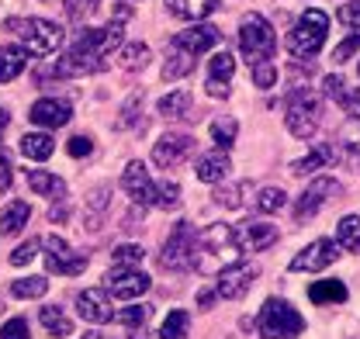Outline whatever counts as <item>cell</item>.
<instances>
[{
	"label": "cell",
	"instance_id": "26",
	"mask_svg": "<svg viewBox=\"0 0 360 339\" xmlns=\"http://www.w3.org/2000/svg\"><path fill=\"white\" fill-rule=\"evenodd\" d=\"M232 170V163H229V156L225 153H212V156H201L198 160V180H205V184H219L225 173Z\"/></svg>",
	"mask_w": 360,
	"mask_h": 339
},
{
	"label": "cell",
	"instance_id": "40",
	"mask_svg": "<svg viewBox=\"0 0 360 339\" xmlns=\"http://www.w3.org/2000/svg\"><path fill=\"white\" fill-rule=\"evenodd\" d=\"M111 256H115V263H118V267H132V263H142L146 250H142V246H135V243H125V246H118Z\"/></svg>",
	"mask_w": 360,
	"mask_h": 339
},
{
	"label": "cell",
	"instance_id": "10",
	"mask_svg": "<svg viewBox=\"0 0 360 339\" xmlns=\"http://www.w3.org/2000/svg\"><path fill=\"white\" fill-rule=\"evenodd\" d=\"M277 225H270V222H243V225H236L232 229V239H236V246L243 250V253H260V250H267L277 243Z\"/></svg>",
	"mask_w": 360,
	"mask_h": 339
},
{
	"label": "cell",
	"instance_id": "8",
	"mask_svg": "<svg viewBox=\"0 0 360 339\" xmlns=\"http://www.w3.org/2000/svg\"><path fill=\"white\" fill-rule=\"evenodd\" d=\"M160 267H163V270H174V274L198 270V236H194L191 222H177V229H174L170 239L163 243Z\"/></svg>",
	"mask_w": 360,
	"mask_h": 339
},
{
	"label": "cell",
	"instance_id": "55",
	"mask_svg": "<svg viewBox=\"0 0 360 339\" xmlns=\"http://www.w3.org/2000/svg\"><path fill=\"white\" fill-rule=\"evenodd\" d=\"M84 339H115V336H108V333H87Z\"/></svg>",
	"mask_w": 360,
	"mask_h": 339
},
{
	"label": "cell",
	"instance_id": "28",
	"mask_svg": "<svg viewBox=\"0 0 360 339\" xmlns=\"http://www.w3.org/2000/svg\"><path fill=\"white\" fill-rule=\"evenodd\" d=\"M333 160H336V149H333V146H315L309 156H302V160L291 163V173H295V177H305V173H312V170L333 163Z\"/></svg>",
	"mask_w": 360,
	"mask_h": 339
},
{
	"label": "cell",
	"instance_id": "53",
	"mask_svg": "<svg viewBox=\"0 0 360 339\" xmlns=\"http://www.w3.org/2000/svg\"><path fill=\"white\" fill-rule=\"evenodd\" d=\"M212 301H215V291H201V295H198V305H201V308H208Z\"/></svg>",
	"mask_w": 360,
	"mask_h": 339
},
{
	"label": "cell",
	"instance_id": "14",
	"mask_svg": "<svg viewBox=\"0 0 360 339\" xmlns=\"http://www.w3.org/2000/svg\"><path fill=\"white\" fill-rule=\"evenodd\" d=\"M212 45H219V28H212V25H198V28H187V32L174 35L167 49H177V52H184V56L198 59V56L208 52Z\"/></svg>",
	"mask_w": 360,
	"mask_h": 339
},
{
	"label": "cell",
	"instance_id": "3",
	"mask_svg": "<svg viewBox=\"0 0 360 339\" xmlns=\"http://www.w3.org/2000/svg\"><path fill=\"white\" fill-rule=\"evenodd\" d=\"M239 49H243L250 70L267 66L274 59V49H277V35L267 25V18H260V14H246L243 18V25H239Z\"/></svg>",
	"mask_w": 360,
	"mask_h": 339
},
{
	"label": "cell",
	"instance_id": "30",
	"mask_svg": "<svg viewBox=\"0 0 360 339\" xmlns=\"http://www.w3.org/2000/svg\"><path fill=\"white\" fill-rule=\"evenodd\" d=\"M336 243L347 250V253H360V218L357 215H347L336 229Z\"/></svg>",
	"mask_w": 360,
	"mask_h": 339
},
{
	"label": "cell",
	"instance_id": "56",
	"mask_svg": "<svg viewBox=\"0 0 360 339\" xmlns=\"http://www.w3.org/2000/svg\"><path fill=\"white\" fill-rule=\"evenodd\" d=\"M4 128H7V111L0 108V132H4Z\"/></svg>",
	"mask_w": 360,
	"mask_h": 339
},
{
	"label": "cell",
	"instance_id": "46",
	"mask_svg": "<svg viewBox=\"0 0 360 339\" xmlns=\"http://www.w3.org/2000/svg\"><path fill=\"white\" fill-rule=\"evenodd\" d=\"M90 149H94V142H90L87 135H73V139H70V146H66V153H70L73 160H84V156H90Z\"/></svg>",
	"mask_w": 360,
	"mask_h": 339
},
{
	"label": "cell",
	"instance_id": "52",
	"mask_svg": "<svg viewBox=\"0 0 360 339\" xmlns=\"http://www.w3.org/2000/svg\"><path fill=\"white\" fill-rule=\"evenodd\" d=\"M66 4H70V14H73V18H80L84 11L94 7V0H66Z\"/></svg>",
	"mask_w": 360,
	"mask_h": 339
},
{
	"label": "cell",
	"instance_id": "2",
	"mask_svg": "<svg viewBox=\"0 0 360 339\" xmlns=\"http://www.w3.org/2000/svg\"><path fill=\"white\" fill-rule=\"evenodd\" d=\"M122 187L132 194L135 205H156V208H177L180 205V187L177 184H153L149 180V173H146V167L135 160V163H129L125 167V173H122Z\"/></svg>",
	"mask_w": 360,
	"mask_h": 339
},
{
	"label": "cell",
	"instance_id": "7",
	"mask_svg": "<svg viewBox=\"0 0 360 339\" xmlns=\"http://www.w3.org/2000/svg\"><path fill=\"white\" fill-rule=\"evenodd\" d=\"M257 329L264 339H298L302 329H305V319L281 298H270L257 319Z\"/></svg>",
	"mask_w": 360,
	"mask_h": 339
},
{
	"label": "cell",
	"instance_id": "35",
	"mask_svg": "<svg viewBox=\"0 0 360 339\" xmlns=\"http://www.w3.org/2000/svg\"><path fill=\"white\" fill-rule=\"evenodd\" d=\"M191 336V319H187V312H170V319L163 322V329H160V339H187Z\"/></svg>",
	"mask_w": 360,
	"mask_h": 339
},
{
	"label": "cell",
	"instance_id": "27",
	"mask_svg": "<svg viewBox=\"0 0 360 339\" xmlns=\"http://www.w3.org/2000/svg\"><path fill=\"white\" fill-rule=\"evenodd\" d=\"M21 153H25L28 160L42 163V160H49V156L56 153V142H52V135H42V132H28V135L21 139Z\"/></svg>",
	"mask_w": 360,
	"mask_h": 339
},
{
	"label": "cell",
	"instance_id": "15",
	"mask_svg": "<svg viewBox=\"0 0 360 339\" xmlns=\"http://www.w3.org/2000/svg\"><path fill=\"white\" fill-rule=\"evenodd\" d=\"M191 149H194V139H191V135H163V139L153 146V163L163 170H174L191 156Z\"/></svg>",
	"mask_w": 360,
	"mask_h": 339
},
{
	"label": "cell",
	"instance_id": "37",
	"mask_svg": "<svg viewBox=\"0 0 360 339\" xmlns=\"http://www.w3.org/2000/svg\"><path fill=\"white\" fill-rule=\"evenodd\" d=\"M236 132H239V122H236V118L212 122V139H215L219 149H232V146H236Z\"/></svg>",
	"mask_w": 360,
	"mask_h": 339
},
{
	"label": "cell",
	"instance_id": "20",
	"mask_svg": "<svg viewBox=\"0 0 360 339\" xmlns=\"http://www.w3.org/2000/svg\"><path fill=\"white\" fill-rule=\"evenodd\" d=\"M336 156H343L350 167H360V118H350L347 125L340 128V139H336Z\"/></svg>",
	"mask_w": 360,
	"mask_h": 339
},
{
	"label": "cell",
	"instance_id": "1",
	"mask_svg": "<svg viewBox=\"0 0 360 339\" xmlns=\"http://www.w3.org/2000/svg\"><path fill=\"white\" fill-rule=\"evenodd\" d=\"M122 42V21L108 25V28H90L80 35V42L70 49L66 59L56 63L59 77H80V73H101L108 63V56L115 52V45Z\"/></svg>",
	"mask_w": 360,
	"mask_h": 339
},
{
	"label": "cell",
	"instance_id": "6",
	"mask_svg": "<svg viewBox=\"0 0 360 339\" xmlns=\"http://www.w3.org/2000/svg\"><path fill=\"white\" fill-rule=\"evenodd\" d=\"M326 32H329V18H326L319 7L305 11V14L298 18L295 32L288 35V52H291L295 59H312L315 52L326 45Z\"/></svg>",
	"mask_w": 360,
	"mask_h": 339
},
{
	"label": "cell",
	"instance_id": "4",
	"mask_svg": "<svg viewBox=\"0 0 360 339\" xmlns=\"http://www.w3.org/2000/svg\"><path fill=\"white\" fill-rule=\"evenodd\" d=\"M4 28L14 32L21 42L28 45L32 56H52L63 45V28L45 21V18H7Z\"/></svg>",
	"mask_w": 360,
	"mask_h": 339
},
{
	"label": "cell",
	"instance_id": "43",
	"mask_svg": "<svg viewBox=\"0 0 360 339\" xmlns=\"http://www.w3.org/2000/svg\"><path fill=\"white\" fill-rule=\"evenodd\" d=\"M39 246H42L39 239H32V243H21V246L11 253V263H14V267H25V263H32V260H35V253H39Z\"/></svg>",
	"mask_w": 360,
	"mask_h": 339
},
{
	"label": "cell",
	"instance_id": "21",
	"mask_svg": "<svg viewBox=\"0 0 360 339\" xmlns=\"http://www.w3.org/2000/svg\"><path fill=\"white\" fill-rule=\"evenodd\" d=\"M28 66V49L21 45H0V84H11L25 73Z\"/></svg>",
	"mask_w": 360,
	"mask_h": 339
},
{
	"label": "cell",
	"instance_id": "31",
	"mask_svg": "<svg viewBox=\"0 0 360 339\" xmlns=\"http://www.w3.org/2000/svg\"><path fill=\"white\" fill-rule=\"evenodd\" d=\"M39 319H42V326L56 339H63V336H70V333H73V322H70V319H66V312H63V308H56V305L42 308V315H39Z\"/></svg>",
	"mask_w": 360,
	"mask_h": 339
},
{
	"label": "cell",
	"instance_id": "33",
	"mask_svg": "<svg viewBox=\"0 0 360 339\" xmlns=\"http://www.w3.org/2000/svg\"><path fill=\"white\" fill-rule=\"evenodd\" d=\"M194 70V59L191 56H184L177 49H167V66H163V77L167 80H180V77H187Z\"/></svg>",
	"mask_w": 360,
	"mask_h": 339
},
{
	"label": "cell",
	"instance_id": "9",
	"mask_svg": "<svg viewBox=\"0 0 360 339\" xmlns=\"http://www.w3.org/2000/svg\"><path fill=\"white\" fill-rule=\"evenodd\" d=\"M42 246H45V267H49V274L77 277V274L87 270V263H90L87 253H73L66 239H59V236H45Z\"/></svg>",
	"mask_w": 360,
	"mask_h": 339
},
{
	"label": "cell",
	"instance_id": "24",
	"mask_svg": "<svg viewBox=\"0 0 360 339\" xmlns=\"http://www.w3.org/2000/svg\"><path fill=\"white\" fill-rule=\"evenodd\" d=\"M198 246H205L208 253H215V256H225V253H232V250H239L229 225H212V229L198 239Z\"/></svg>",
	"mask_w": 360,
	"mask_h": 339
},
{
	"label": "cell",
	"instance_id": "17",
	"mask_svg": "<svg viewBox=\"0 0 360 339\" xmlns=\"http://www.w3.org/2000/svg\"><path fill=\"white\" fill-rule=\"evenodd\" d=\"M77 312H80L87 322H94V326H104V322L115 319V308H111V301H108V291H94V288L77 295Z\"/></svg>",
	"mask_w": 360,
	"mask_h": 339
},
{
	"label": "cell",
	"instance_id": "16",
	"mask_svg": "<svg viewBox=\"0 0 360 339\" xmlns=\"http://www.w3.org/2000/svg\"><path fill=\"white\" fill-rule=\"evenodd\" d=\"M333 260H336V243L315 239L312 246H305L302 253L291 260V270H295V274H315V270H326Z\"/></svg>",
	"mask_w": 360,
	"mask_h": 339
},
{
	"label": "cell",
	"instance_id": "48",
	"mask_svg": "<svg viewBox=\"0 0 360 339\" xmlns=\"http://www.w3.org/2000/svg\"><path fill=\"white\" fill-rule=\"evenodd\" d=\"M274 80H277V70H274V66H257V70H253V84L257 87H264V90H267V87H274Z\"/></svg>",
	"mask_w": 360,
	"mask_h": 339
},
{
	"label": "cell",
	"instance_id": "32",
	"mask_svg": "<svg viewBox=\"0 0 360 339\" xmlns=\"http://www.w3.org/2000/svg\"><path fill=\"white\" fill-rule=\"evenodd\" d=\"M149 315H153V308L149 305H132V308H125V312H118V322H125L129 329H132V339H146V322H149Z\"/></svg>",
	"mask_w": 360,
	"mask_h": 339
},
{
	"label": "cell",
	"instance_id": "36",
	"mask_svg": "<svg viewBox=\"0 0 360 339\" xmlns=\"http://www.w3.org/2000/svg\"><path fill=\"white\" fill-rule=\"evenodd\" d=\"M187 108H191V94H187V90L167 94V97L160 101V115H163V118H184Z\"/></svg>",
	"mask_w": 360,
	"mask_h": 339
},
{
	"label": "cell",
	"instance_id": "34",
	"mask_svg": "<svg viewBox=\"0 0 360 339\" xmlns=\"http://www.w3.org/2000/svg\"><path fill=\"white\" fill-rule=\"evenodd\" d=\"M146 63H149V49L142 42L125 45V49L118 52V66H122V70H146Z\"/></svg>",
	"mask_w": 360,
	"mask_h": 339
},
{
	"label": "cell",
	"instance_id": "25",
	"mask_svg": "<svg viewBox=\"0 0 360 339\" xmlns=\"http://www.w3.org/2000/svg\"><path fill=\"white\" fill-rule=\"evenodd\" d=\"M28 187L35 194H42V198H63L66 194V184L56 173H49V170H28Z\"/></svg>",
	"mask_w": 360,
	"mask_h": 339
},
{
	"label": "cell",
	"instance_id": "38",
	"mask_svg": "<svg viewBox=\"0 0 360 339\" xmlns=\"http://www.w3.org/2000/svg\"><path fill=\"white\" fill-rule=\"evenodd\" d=\"M49 291V281L45 277H18L11 284V295L14 298H42Z\"/></svg>",
	"mask_w": 360,
	"mask_h": 339
},
{
	"label": "cell",
	"instance_id": "12",
	"mask_svg": "<svg viewBox=\"0 0 360 339\" xmlns=\"http://www.w3.org/2000/svg\"><path fill=\"white\" fill-rule=\"evenodd\" d=\"M257 274H260V267H257V263H229V267H222V274H219L215 295L243 298L246 291H250V284L257 281Z\"/></svg>",
	"mask_w": 360,
	"mask_h": 339
},
{
	"label": "cell",
	"instance_id": "47",
	"mask_svg": "<svg viewBox=\"0 0 360 339\" xmlns=\"http://www.w3.org/2000/svg\"><path fill=\"white\" fill-rule=\"evenodd\" d=\"M90 208H94V215H90V229H97V218H101V212L108 208V191H104V187H101V191H94Z\"/></svg>",
	"mask_w": 360,
	"mask_h": 339
},
{
	"label": "cell",
	"instance_id": "51",
	"mask_svg": "<svg viewBox=\"0 0 360 339\" xmlns=\"http://www.w3.org/2000/svg\"><path fill=\"white\" fill-rule=\"evenodd\" d=\"M340 104H343L347 111H357L360 115V87L357 90H343V101H340Z\"/></svg>",
	"mask_w": 360,
	"mask_h": 339
},
{
	"label": "cell",
	"instance_id": "22",
	"mask_svg": "<svg viewBox=\"0 0 360 339\" xmlns=\"http://www.w3.org/2000/svg\"><path fill=\"white\" fill-rule=\"evenodd\" d=\"M32 218V205L28 201H11L4 212H0V232L4 236H18Z\"/></svg>",
	"mask_w": 360,
	"mask_h": 339
},
{
	"label": "cell",
	"instance_id": "50",
	"mask_svg": "<svg viewBox=\"0 0 360 339\" xmlns=\"http://www.w3.org/2000/svg\"><path fill=\"white\" fill-rule=\"evenodd\" d=\"M11 180H14V173H11V160L0 153V191H11Z\"/></svg>",
	"mask_w": 360,
	"mask_h": 339
},
{
	"label": "cell",
	"instance_id": "11",
	"mask_svg": "<svg viewBox=\"0 0 360 339\" xmlns=\"http://www.w3.org/2000/svg\"><path fill=\"white\" fill-rule=\"evenodd\" d=\"M340 194V184L336 180H329V177H322V180H312L305 191H302V198H298V205H295V222H305V218H315V215L322 212V205L329 201V198H336Z\"/></svg>",
	"mask_w": 360,
	"mask_h": 339
},
{
	"label": "cell",
	"instance_id": "19",
	"mask_svg": "<svg viewBox=\"0 0 360 339\" xmlns=\"http://www.w3.org/2000/svg\"><path fill=\"white\" fill-rule=\"evenodd\" d=\"M70 104L66 101H56V97H42V101H35L32 104V122L42 128H63L70 125Z\"/></svg>",
	"mask_w": 360,
	"mask_h": 339
},
{
	"label": "cell",
	"instance_id": "44",
	"mask_svg": "<svg viewBox=\"0 0 360 339\" xmlns=\"http://www.w3.org/2000/svg\"><path fill=\"white\" fill-rule=\"evenodd\" d=\"M139 108H142V94H132V97H129V104L122 108V118H118V128L135 125V118H139Z\"/></svg>",
	"mask_w": 360,
	"mask_h": 339
},
{
	"label": "cell",
	"instance_id": "54",
	"mask_svg": "<svg viewBox=\"0 0 360 339\" xmlns=\"http://www.w3.org/2000/svg\"><path fill=\"white\" fill-rule=\"evenodd\" d=\"M49 218H52V222H63V218H66V208H59V205H56V208H52V215H49Z\"/></svg>",
	"mask_w": 360,
	"mask_h": 339
},
{
	"label": "cell",
	"instance_id": "18",
	"mask_svg": "<svg viewBox=\"0 0 360 339\" xmlns=\"http://www.w3.org/2000/svg\"><path fill=\"white\" fill-rule=\"evenodd\" d=\"M232 73H236V59L232 52L222 49L208 59V94L212 97H225L229 94V84H232Z\"/></svg>",
	"mask_w": 360,
	"mask_h": 339
},
{
	"label": "cell",
	"instance_id": "41",
	"mask_svg": "<svg viewBox=\"0 0 360 339\" xmlns=\"http://www.w3.org/2000/svg\"><path fill=\"white\" fill-rule=\"evenodd\" d=\"M239 191H243L239 184H229V187H219V191H215L212 198H215V201H219L222 208H239V205H243V198H239Z\"/></svg>",
	"mask_w": 360,
	"mask_h": 339
},
{
	"label": "cell",
	"instance_id": "5",
	"mask_svg": "<svg viewBox=\"0 0 360 339\" xmlns=\"http://www.w3.org/2000/svg\"><path fill=\"white\" fill-rule=\"evenodd\" d=\"M319 115H322V104L315 97V90L309 87H295L288 94V104H284V122L291 128V135L298 139H312L319 132Z\"/></svg>",
	"mask_w": 360,
	"mask_h": 339
},
{
	"label": "cell",
	"instance_id": "45",
	"mask_svg": "<svg viewBox=\"0 0 360 339\" xmlns=\"http://www.w3.org/2000/svg\"><path fill=\"white\" fill-rule=\"evenodd\" d=\"M0 339H28V322L25 319H11L0 326Z\"/></svg>",
	"mask_w": 360,
	"mask_h": 339
},
{
	"label": "cell",
	"instance_id": "39",
	"mask_svg": "<svg viewBox=\"0 0 360 339\" xmlns=\"http://www.w3.org/2000/svg\"><path fill=\"white\" fill-rule=\"evenodd\" d=\"M284 201H288V194H284L281 187H264V191L257 194V201H253V205H257L264 215H274V212H281V208H284Z\"/></svg>",
	"mask_w": 360,
	"mask_h": 339
},
{
	"label": "cell",
	"instance_id": "23",
	"mask_svg": "<svg viewBox=\"0 0 360 339\" xmlns=\"http://www.w3.org/2000/svg\"><path fill=\"white\" fill-rule=\"evenodd\" d=\"M167 7H170V14H174V18H184V21H201V18H208V14L219 7V0H167Z\"/></svg>",
	"mask_w": 360,
	"mask_h": 339
},
{
	"label": "cell",
	"instance_id": "49",
	"mask_svg": "<svg viewBox=\"0 0 360 339\" xmlns=\"http://www.w3.org/2000/svg\"><path fill=\"white\" fill-rule=\"evenodd\" d=\"M340 21L343 25H360V0H350L340 7Z\"/></svg>",
	"mask_w": 360,
	"mask_h": 339
},
{
	"label": "cell",
	"instance_id": "13",
	"mask_svg": "<svg viewBox=\"0 0 360 339\" xmlns=\"http://www.w3.org/2000/svg\"><path fill=\"white\" fill-rule=\"evenodd\" d=\"M108 295L122 298V301H132V298H142L149 291V277L142 274V270H125V267H118V270H111L108 277Z\"/></svg>",
	"mask_w": 360,
	"mask_h": 339
},
{
	"label": "cell",
	"instance_id": "29",
	"mask_svg": "<svg viewBox=\"0 0 360 339\" xmlns=\"http://www.w3.org/2000/svg\"><path fill=\"white\" fill-rule=\"evenodd\" d=\"M309 298L315 305H340V301H347V284L343 281H319L309 288Z\"/></svg>",
	"mask_w": 360,
	"mask_h": 339
},
{
	"label": "cell",
	"instance_id": "42",
	"mask_svg": "<svg viewBox=\"0 0 360 339\" xmlns=\"http://www.w3.org/2000/svg\"><path fill=\"white\" fill-rule=\"evenodd\" d=\"M354 52H360V25H357V32H354V35H350L347 42H340V45H336V52H333L336 66H340V63H347V59H350Z\"/></svg>",
	"mask_w": 360,
	"mask_h": 339
}]
</instances>
